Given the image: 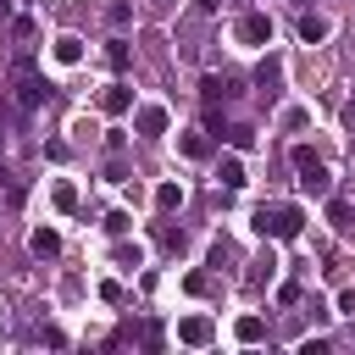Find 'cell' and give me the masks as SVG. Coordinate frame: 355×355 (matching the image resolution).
<instances>
[{
  "label": "cell",
  "mask_w": 355,
  "mask_h": 355,
  "mask_svg": "<svg viewBox=\"0 0 355 355\" xmlns=\"http://www.w3.org/2000/svg\"><path fill=\"white\" fill-rule=\"evenodd\" d=\"M133 128L139 133H166V105H133Z\"/></svg>",
  "instance_id": "9"
},
{
  "label": "cell",
  "mask_w": 355,
  "mask_h": 355,
  "mask_svg": "<svg viewBox=\"0 0 355 355\" xmlns=\"http://www.w3.org/2000/svg\"><path fill=\"white\" fill-rule=\"evenodd\" d=\"M11 89H17V105H22V111H39V105L50 100V89H44V78H39V67H33V55H17Z\"/></svg>",
  "instance_id": "2"
},
{
  "label": "cell",
  "mask_w": 355,
  "mask_h": 355,
  "mask_svg": "<svg viewBox=\"0 0 355 355\" xmlns=\"http://www.w3.org/2000/svg\"><path fill=\"white\" fill-rule=\"evenodd\" d=\"M6 11H11V0H0V17H6Z\"/></svg>",
  "instance_id": "30"
},
{
  "label": "cell",
  "mask_w": 355,
  "mask_h": 355,
  "mask_svg": "<svg viewBox=\"0 0 355 355\" xmlns=\"http://www.w3.org/2000/svg\"><path fill=\"white\" fill-rule=\"evenodd\" d=\"M227 144H233V150H255V128H244V122L227 128Z\"/></svg>",
  "instance_id": "19"
},
{
  "label": "cell",
  "mask_w": 355,
  "mask_h": 355,
  "mask_svg": "<svg viewBox=\"0 0 355 355\" xmlns=\"http://www.w3.org/2000/svg\"><path fill=\"white\" fill-rule=\"evenodd\" d=\"M144 349H161V322H144Z\"/></svg>",
  "instance_id": "26"
},
{
  "label": "cell",
  "mask_w": 355,
  "mask_h": 355,
  "mask_svg": "<svg viewBox=\"0 0 355 355\" xmlns=\"http://www.w3.org/2000/svg\"><path fill=\"white\" fill-rule=\"evenodd\" d=\"M344 128H349V133H355V100H349V105H344Z\"/></svg>",
  "instance_id": "28"
},
{
  "label": "cell",
  "mask_w": 355,
  "mask_h": 355,
  "mask_svg": "<svg viewBox=\"0 0 355 355\" xmlns=\"http://www.w3.org/2000/svg\"><path fill=\"white\" fill-rule=\"evenodd\" d=\"M194 6H200V11H222V0H194Z\"/></svg>",
  "instance_id": "29"
},
{
  "label": "cell",
  "mask_w": 355,
  "mask_h": 355,
  "mask_svg": "<svg viewBox=\"0 0 355 355\" xmlns=\"http://www.w3.org/2000/svg\"><path fill=\"white\" fill-rule=\"evenodd\" d=\"M100 111H105V116H128V111H133V89H128V83H111V89L100 94Z\"/></svg>",
  "instance_id": "8"
},
{
  "label": "cell",
  "mask_w": 355,
  "mask_h": 355,
  "mask_svg": "<svg viewBox=\"0 0 355 355\" xmlns=\"http://www.w3.org/2000/svg\"><path fill=\"white\" fill-rule=\"evenodd\" d=\"M183 288H189V294H211L216 283H211V272H189V277H183Z\"/></svg>",
  "instance_id": "21"
},
{
  "label": "cell",
  "mask_w": 355,
  "mask_h": 355,
  "mask_svg": "<svg viewBox=\"0 0 355 355\" xmlns=\"http://www.w3.org/2000/svg\"><path fill=\"white\" fill-rule=\"evenodd\" d=\"M327 33H333V22H327V17H316V11H305V17H300V39H305V44H322Z\"/></svg>",
  "instance_id": "13"
},
{
  "label": "cell",
  "mask_w": 355,
  "mask_h": 355,
  "mask_svg": "<svg viewBox=\"0 0 355 355\" xmlns=\"http://www.w3.org/2000/svg\"><path fill=\"white\" fill-rule=\"evenodd\" d=\"M327 222H333L338 233H355V205L338 200V194H327Z\"/></svg>",
  "instance_id": "12"
},
{
  "label": "cell",
  "mask_w": 355,
  "mask_h": 355,
  "mask_svg": "<svg viewBox=\"0 0 355 355\" xmlns=\"http://www.w3.org/2000/svg\"><path fill=\"white\" fill-rule=\"evenodd\" d=\"M233 39H239V44H250V50L272 44V17H266V11H244V17L233 22Z\"/></svg>",
  "instance_id": "4"
},
{
  "label": "cell",
  "mask_w": 355,
  "mask_h": 355,
  "mask_svg": "<svg viewBox=\"0 0 355 355\" xmlns=\"http://www.w3.org/2000/svg\"><path fill=\"white\" fill-rule=\"evenodd\" d=\"M100 300L105 305H122V283H100Z\"/></svg>",
  "instance_id": "25"
},
{
  "label": "cell",
  "mask_w": 355,
  "mask_h": 355,
  "mask_svg": "<svg viewBox=\"0 0 355 355\" xmlns=\"http://www.w3.org/2000/svg\"><path fill=\"white\" fill-rule=\"evenodd\" d=\"M288 161H294L300 189H305V194H322V200L333 194V178H327V166H322V155H316L311 144H294V150H288Z\"/></svg>",
  "instance_id": "3"
},
{
  "label": "cell",
  "mask_w": 355,
  "mask_h": 355,
  "mask_svg": "<svg viewBox=\"0 0 355 355\" xmlns=\"http://www.w3.org/2000/svg\"><path fill=\"white\" fill-rule=\"evenodd\" d=\"M233 94H239V78H233V72H205V78H200V100H205V105L233 100Z\"/></svg>",
  "instance_id": "6"
},
{
  "label": "cell",
  "mask_w": 355,
  "mask_h": 355,
  "mask_svg": "<svg viewBox=\"0 0 355 355\" xmlns=\"http://www.w3.org/2000/svg\"><path fill=\"white\" fill-rule=\"evenodd\" d=\"M211 338H216V322H211V316H200V311H194V316H183V322H178V344L205 349Z\"/></svg>",
  "instance_id": "5"
},
{
  "label": "cell",
  "mask_w": 355,
  "mask_h": 355,
  "mask_svg": "<svg viewBox=\"0 0 355 355\" xmlns=\"http://www.w3.org/2000/svg\"><path fill=\"white\" fill-rule=\"evenodd\" d=\"M55 61H61V67H78V61H83V39H78V33H61V39H55Z\"/></svg>",
  "instance_id": "14"
},
{
  "label": "cell",
  "mask_w": 355,
  "mask_h": 355,
  "mask_svg": "<svg viewBox=\"0 0 355 355\" xmlns=\"http://www.w3.org/2000/svg\"><path fill=\"white\" fill-rule=\"evenodd\" d=\"M178 150H183L189 161H205V155H211V133H205V128H200V133H183Z\"/></svg>",
  "instance_id": "15"
},
{
  "label": "cell",
  "mask_w": 355,
  "mask_h": 355,
  "mask_svg": "<svg viewBox=\"0 0 355 355\" xmlns=\"http://www.w3.org/2000/svg\"><path fill=\"white\" fill-rule=\"evenodd\" d=\"M139 261H144V255H139V244H116V266H128V272H133Z\"/></svg>",
  "instance_id": "23"
},
{
  "label": "cell",
  "mask_w": 355,
  "mask_h": 355,
  "mask_svg": "<svg viewBox=\"0 0 355 355\" xmlns=\"http://www.w3.org/2000/svg\"><path fill=\"white\" fill-rule=\"evenodd\" d=\"M183 205V183H161L155 189V211H178Z\"/></svg>",
  "instance_id": "17"
},
{
  "label": "cell",
  "mask_w": 355,
  "mask_h": 355,
  "mask_svg": "<svg viewBox=\"0 0 355 355\" xmlns=\"http://www.w3.org/2000/svg\"><path fill=\"white\" fill-rule=\"evenodd\" d=\"M155 239H161L166 250H183V227H155Z\"/></svg>",
  "instance_id": "24"
},
{
  "label": "cell",
  "mask_w": 355,
  "mask_h": 355,
  "mask_svg": "<svg viewBox=\"0 0 355 355\" xmlns=\"http://www.w3.org/2000/svg\"><path fill=\"white\" fill-rule=\"evenodd\" d=\"M255 83H261V94H266V100H277V94H283V61H277V55H266V61L255 67Z\"/></svg>",
  "instance_id": "7"
},
{
  "label": "cell",
  "mask_w": 355,
  "mask_h": 355,
  "mask_svg": "<svg viewBox=\"0 0 355 355\" xmlns=\"http://www.w3.org/2000/svg\"><path fill=\"white\" fill-rule=\"evenodd\" d=\"M216 183H222V189H244V183H250V178H244V161H239V155H222V161H216Z\"/></svg>",
  "instance_id": "11"
},
{
  "label": "cell",
  "mask_w": 355,
  "mask_h": 355,
  "mask_svg": "<svg viewBox=\"0 0 355 355\" xmlns=\"http://www.w3.org/2000/svg\"><path fill=\"white\" fill-rule=\"evenodd\" d=\"M266 338V322L261 316H239V344H261Z\"/></svg>",
  "instance_id": "18"
},
{
  "label": "cell",
  "mask_w": 355,
  "mask_h": 355,
  "mask_svg": "<svg viewBox=\"0 0 355 355\" xmlns=\"http://www.w3.org/2000/svg\"><path fill=\"white\" fill-rule=\"evenodd\" d=\"M250 227H255L261 239H300L305 211H300V205H261V211L250 216Z\"/></svg>",
  "instance_id": "1"
},
{
  "label": "cell",
  "mask_w": 355,
  "mask_h": 355,
  "mask_svg": "<svg viewBox=\"0 0 355 355\" xmlns=\"http://www.w3.org/2000/svg\"><path fill=\"white\" fill-rule=\"evenodd\" d=\"M50 200H55V211H78V183H67V178H55V189H50Z\"/></svg>",
  "instance_id": "16"
},
{
  "label": "cell",
  "mask_w": 355,
  "mask_h": 355,
  "mask_svg": "<svg viewBox=\"0 0 355 355\" xmlns=\"http://www.w3.org/2000/svg\"><path fill=\"white\" fill-rule=\"evenodd\" d=\"M28 250H33L39 261H55V255H61V233H55V227H33V239H28Z\"/></svg>",
  "instance_id": "10"
},
{
  "label": "cell",
  "mask_w": 355,
  "mask_h": 355,
  "mask_svg": "<svg viewBox=\"0 0 355 355\" xmlns=\"http://www.w3.org/2000/svg\"><path fill=\"white\" fill-rule=\"evenodd\" d=\"M128 227H133V216H128V211H111V216H105V233H116V239H122Z\"/></svg>",
  "instance_id": "22"
},
{
  "label": "cell",
  "mask_w": 355,
  "mask_h": 355,
  "mask_svg": "<svg viewBox=\"0 0 355 355\" xmlns=\"http://www.w3.org/2000/svg\"><path fill=\"white\" fill-rule=\"evenodd\" d=\"M105 61L122 72V67H128V39H111V44H105Z\"/></svg>",
  "instance_id": "20"
},
{
  "label": "cell",
  "mask_w": 355,
  "mask_h": 355,
  "mask_svg": "<svg viewBox=\"0 0 355 355\" xmlns=\"http://www.w3.org/2000/svg\"><path fill=\"white\" fill-rule=\"evenodd\" d=\"M338 311H344V316L355 322V288H344V294H338Z\"/></svg>",
  "instance_id": "27"
}]
</instances>
